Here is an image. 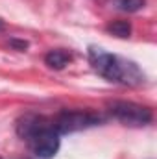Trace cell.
Instances as JSON below:
<instances>
[{
    "label": "cell",
    "mask_w": 157,
    "mask_h": 159,
    "mask_svg": "<svg viewBox=\"0 0 157 159\" xmlns=\"http://www.w3.org/2000/svg\"><path fill=\"white\" fill-rule=\"evenodd\" d=\"M17 133L22 141L28 143L30 150L39 159H52L61 146L59 133L56 131L52 119L37 115V113H26L17 120Z\"/></svg>",
    "instance_id": "1"
},
{
    "label": "cell",
    "mask_w": 157,
    "mask_h": 159,
    "mask_svg": "<svg viewBox=\"0 0 157 159\" xmlns=\"http://www.w3.org/2000/svg\"><path fill=\"white\" fill-rule=\"evenodd\" d=\"M89 63L102 78L111 83H122L129 87L144 83V72L137 63L117 54H109L100 46H89Z\"/></svg>",
    "instance_id": "2"
},
{
    "label": "cell",
    "mask_w": 157,
    "mask_h": 159,
    "mask_svg": "<svg viewBox=\"0 0 157 159\" xmlns=\"http://www.w3.org/2000/svg\"><path fill=\"white\" fill-rule=\"evenodd\" d=\"M100 122H102L100 115H96L92 111H81V109H65L52 119V124L59 135L81 131V129L92 128Z\"/></svg>",
    "instance_id": "3"
},
{
    "label": "cell",
    "mask_w": 157,
    "mask_h": 159,
    "mask_svg": "<svg viewBox=\"0 0 157 159\" xmlns=\"http://www.w3.org/2000/svg\"><path fill=\"white\" fill-rule=\"evenodd\" d=\"M109 113L113 119L118 122L126 124V126H146L154 119V113L148 106H141L135 102H128V100H115L107 106Z\"/></svg>",
    "instance_id": "4"
},
{
    "label": "cell",
    "mask_w": 157,
    "mask_h": 159,
    "mask_svg": "<svg viewBox=\"0 0 157 159\" xmlns=\"http://www.w3.org/2000/svg\"><path fill=\"white\" fill-rule=\"evenodd\" d=\"M70 61H72V54L67 52L65 48L48 50L46 56H44V65H46L48 69H54V70H63Z\"/></svg>",
    "instance_id": "5"
},
{
    "label": "cell",
    "mask_w": 157,
    "mask_h": 159,
    "mask_svg": "<svg viewBox=\"0 0 157 159\" xmlns=\"http://www.w3.org/2000/svg\"><path fill=\"white\" fill-rule=\"evenodd\" d=\"M107 32L115 37H120V39H126L131 35V24L128 20H113L107 24Z\"/></svg>",
    "instance_id": "6"
},
{
    "label": "cell",
    "mask_w": 157,
    "mask_h": 159,
    "mask_svg": "<svg viewBox=\"0 0 157 159\" xmlns=\"http://www.w3.org/2000/svg\"><path fill=\"white\" fill-rule=\"evenodd\" d=\"M111 2L118 11L124 13H137L146 6V0H111Z\"/></svg>",
    "instance_id": "7"
},
{
    "label": "cell",
    "mask_w": 157,
    "mask_h": 159,
    "mask_svg": "<svg viewBox=\"0 0 157 159\" xmlns=\"http://www.w3.org/2000/svg\"><path fill=\"white\" fill-rule=\"evenodd\" d=\"M9 43H11V46H15L17 50H26V48H28V43H26V41H17V39H11Z\"/></svg>",
    "instance_id": "8"
},
{
    "label": "cell",
    "mask_w": 157,
    "mask_h": 159,
    "mask_svg": "<svg viewBox=\"0 0 157 159\" xmlns=\"http://www.w3.org/2000/svg\"><path fill=\"white\" fill-rule=\"evenodd\" d=\"M2 30H4V20L0 19V32H2Z\"/></svg>",
    "instance_id": "9"
}]
</instances>
